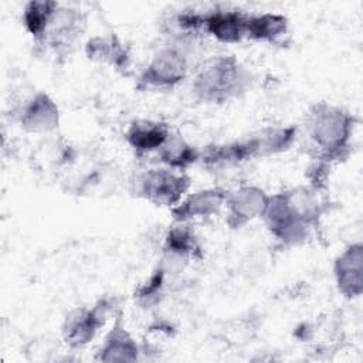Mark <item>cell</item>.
Wrapping results in <instances>:
<instances>
[{"label":"cell","mask_w":363,"mask_h":363,"mask_svg":"<svg viewBox=\"0 0 363 363\" xmlns=\"http://www.w3.org/2000/svg\"><path fill=\"white\" fill-rule=\"evenodd\" d=\"M112 312V301L101 298L92 308H75L68 312L62 323L64 342L72 347L86 346L105 325Z\"/></svg>","instance_id":"6"},{"label":"cell","mask_w":363,"mask_h":363,"mask_svg":"<svg viewBox=\"0 0 363 363\" xmlns=\"http://www.w3.org/2000/svg\"><path fill=\"white\" fill-rule=\"evenodd\" d=\"M248 69L234 55H217L197 71L191 89L199 101L224 104L241 96L250 86Z\"/></svg>","instance_id":"2"},{"label":"cell","mask_w":363,"mask_h":363,"mask_svg":"<svg viewBox=\"0 0 363 363\" xmlns=\"http://www.w3.org/2000/svg\"><path fill=\"white\" fill-rule=\"evenodd\" d=\"M228 190L223 187H208L186 194L179 204L172 208L174 223H190L197 218H207L225 206Z\"/></svg>","instance_id":"8"},{"label":"cell","mask_w":363,"mask_h":363,"mask_svg":"<svg viewBox=\"0 0 363 363\" xmlns=\"http://www.w3.org/2000/svg\"><path fill=\"white\" fill-rule=\"evenodd\" d=\"M163 166L184 172L187 167L200 160L201 150L186 142L182 136L170 133L166 143L156 152Z\"/></svg>","instance_id":"18"},{"label":"cell","mask_w":363,"mask_h":363,"mask_svg":"<svg viewBox=\"0 0 363 363\" xmlns=\"http://www.w3.org/2000/svg\"><path fill=\"white\" fill-rule=\"evenodd\" d=\"M85 54L89 60L106 62L116 69H126L129 65V52L115 34L89 38L85 45Z\"/></svg>","instance_id":"16"},{"label":"cell","mask_w":363,"mask_h":363,"mask_svg":"<svg viewBox=\"0 0 363 363\" xmlns=\"http://www.w3.org/2000/svg\"><path fill=\"white\" fill-rule=\"evenodd\" d=\"M336 286L345 298H357L363 291V247L360 242L346 247L335 259Z\"/></svg>","instance_id":"10"},{"label":"cell","mask_w":363,"mask_h":363,"mask_svg":"<svg viewBox=\"0 0 363 363\" xmlns=\"http://www.w3.org/2000/svg\"><path fill=\"white\" fill-rule=\"evenodd\" d=\"M20 126L33 133H45L58 128L60 109L54 99L45 92H35L28 98L18 112Z\"/></svg>","instance_id":"11"},{"label":"cell","mask_w":363,"mask_h":363,"mask_svg":"<svg viewBox=\"0 0 363 363\" xmlns=\"http://www.w3.org/2000/svg\"><path fill=\"white\" fill-rule=\"evenodd\" d=\"M170 133L169 126L163 122L136 119L128 126L125 139L138 156H143L156 153L166 143Z\"/></svg>","instance_id":"13"},{"label":"cell","mask_w":363,"mask_h":363,"mask_svg":"<svg viewBox=\"0 0 363 363\" xmlns=\"http://www.w3.org/2000/svg\"><path fill=\"white\" fill-rule=\"evenodd\" d=\"M289 21L279 13H258L247 17V38L252 41L275 43L288 33Z\"/></svg>","instance_id":"17"},{"label":"cell","mask_w":363,"mask_h":363,"mask_svg":"<svg viewBox=\"0 0 363 363\" xmlns=\"http://www.w3.org/2000/svg\"><path fill=\"white\" fill-rule=\"evenodd\" d=\"M268 201L269 194L258 186L244 184L228 191L225 200L227 224L231 228H240L255 218H262Z\"/></svg>","instance_id":"7"},{"label":"cell","mask_w":363,"mask_h":363,"mask_svg":"<svg viewBox=\"0 0 363 363\" xmlns=\"http://www.w3.org/2000/svg\"><path fill=\"white\" fill-rule=\"evenodd\" d=\"M164 285V269L157 268L150 278L139 286L135 294V298L143 305H152L159 301V295H162V289Z\"/></svg>","instance_id":"20"},{"label":"cell","mask_w":363,"mask_h":363,"mask_svg":"<svg viewBox=\"0 0 363 363\" xmlns=\"http://www.w3.org/2000/svg\"><path fill=\"white\" fill-rule=\"evenodd\" d=\"M84 16L79 10L58 6L41 43H47L57 51L68 50L81 35Z\"/></svg>","instance_id":"12"},{"label":"cell","mask_w":363,"mask_h":363,"mask_svg":"<svg viewBox=\"0 0 363 363\" xmlns=\"http://www.w3.org/2000/svg\"><path fill=\"white\" fill-rule=\"evenodd\" d=\"M163 248L170 258L200 259L203 257L201 244L189 223H174L164 237Z\"/></svg>","instance_id":"15"},{"label":"cell","mask_w":363,"mask_h":363,"mask_svg":"<svg viewBox=\"0 0 363 363\" xmlns=\"http://www.w3.org/2000/svg\"><path fill=\"white\" fill-rule=\"evenodd\" d=\"M353 128L354 118L352 113L326 102L313 105L306 119L308 135L319 149V159L323 163L347 155Z\"/></svg>","instance_id":"3"},{"label":"cell","mask_w":363,"mask_h":363,"mask_svg":"<svg viewBox=\"0 0 363 363\" xmlns=\"http://www.w3.org/2000/svg\"><path fill=\"white\" fill-rule=\"evenodd\" d=\"M58 6L57 1L51 0H31L24 6L23 24L37 43L44 40Z\"/></svg>","instance_id":"19"},{"label":"cell","mask_w":363,"mask_h":363,"mask_svg":"<svg viewBox=\"0 0 363 363\" xmlns=\"http://www.w3.org/2000/svg\"><path fill=\"white\" fill-rule=\"evenodd\" d=\"M248 14L238 9H214L203 13V31L224 44H237L247 38Z\"/></svg>","instance_id":"9"},{"label":"cell","mask_w":363,"mask_h":363,"mask_svg":"<svg viewBox=\"0 0 363 363\" xmlns=\"http://www.w3.org/2000/svg\"><path fill=\"white\" fill-rule=\"evenodd\" d=\"M189 74V55L182 41L157 50L140 74L139 84L145 88H173Z\"/></svg>","instance_id":"4"},{"label":"cell","mask_w":363,"mask_h":363,"mask_svg":"<svg viewBox=\"0 0 363 363\" xmlns=\"http://www.w3.org/2000/svg\"><path fill=\"white\" fill-rule=\"evenodd\" d=\"M325 204L318 187H296L269 196L262 218L279 242L296 245L303 242L319 224Z\"/></svg>","instance_id":"1"},{"label":"cell","mask_w":363,"mask_h":363,"mask_svg":"<svg viewBox=\"0 0 363 363\" xmlns=\"http://www.w3.org/2000/svg\"><path fill=\"white\" fill-rule=\"evenodd\" d=\"M139 352L138 343L126 330L121 318H116L98 350L96 359L101 362H135Z\"/></svg>","instance_id":"14"},{"label":"cell","mask_w":363,"mask_h":363,"mask_svg":"<svg viewBox=\"0 0 363 363\" xmlns=\"http://www.w3.org/2000/svg\"><path fill=\"white\" fill-rule=\"evenodd\" d=\"M190 177L180 170L166 166L149 169L139 179V194L159 207L173 208L190 189Z\"/></svg>","instance_id":"5"}]
</instances>
